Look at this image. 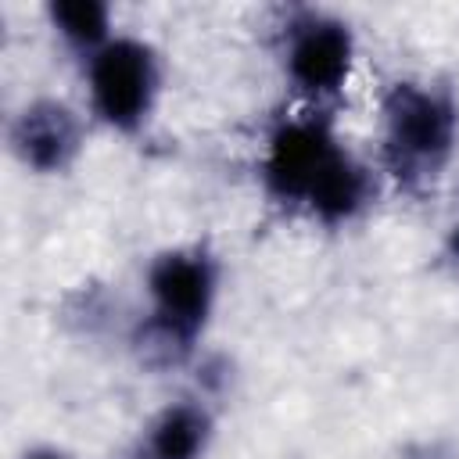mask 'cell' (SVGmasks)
<instances>
[{
  "instance_id": "cell-1",
  "label": "cell",
  "mask_w": 459,
  "mask_h": 459,
  "mask_svg": "<svg viewBox=\"0 0 459 459\" xmlns=\"http://www.w3.org/2000/svg\"><path fill=\"white\" fill-rule=\"evenodd\" d=\"M262 183L273 201L301 208L326 226L351 222L373 194L366 165H359L330 122L316 115L287 118L269 133Z\"/></svg>"
},
{
  "instance_id": "cell-2",
  "label": "cell",
  "mask_w": 459,
  "mask_h": 459,
  "mask_svg": "<svg viewBox=\"0 0 459 459\" xmlns=\"http://www.w3.org/2000/svg\"><path fill=\"white\" fill-rule=\"evenodd\" d=\"M384 161L405 186L434 183L459 140V111L452 97L420 82H394L380 104Z\"/></svg>"
},
{
  "instance_id": "cell-3",
  "label": "cell",
  "mask_w": 459,
  "mask_h": 459,
  "mask_svg": "<svg viewBox=\"0 0 459 459\" xmlns=\"http://www.w3.org/2000/svg\"><path fill=\"white\" fill-rule=\"evenodd\" d=\"M151 319L143 326L147 351L161 359H183L212 319L219 294V269L201 247L161 251L147 265Z\"/></svg>"
},
{
  "instance_id": "cell-4",
  "label": "cell",
  "mask_w": 459,
  "mask_h": 459,
  "mask_svg": "<svg viewBox=\"0 0 459 459\" xmlns=\"http://www.w3.org/2000/svg\"><path fill=\"white\" fill-rule=\"evenodd\" d=\"M158 86V57L143 39L111 36L97 54L86 57L90 111L115 133H136L151 118Z\"/></svg>"
},
{
  "instance_id": "cell-5",
  "label": "cell",
  "mask_w": 459,
  "mask_h": 459,
  "mask_svg": "<svg viewBox=\"0 0 459 459\" xmlns=\"http://www.w3.org/2000/svg\"><path fill=\"white\" fill-rule=\"evenodd\" d=\"M351 61H355V39L344 22L326 14H301L298 22L287 25L283 65L290 82L305 97L312 100L337 97L351 75Z\"/></svg>"
},
{
  "instance_id": "cell-6",
  "label": "cell",
  "mask_w": 459,
  "mask_h": 459,
  "mask_svg": "<svg viewBox=\"0 0 459 459\" xmlns=\"http://www.w3.org/2000/svg\"><path fill=\"white\" fill-rule=\"evenodd\" d=\"M11 151L14 158L39 172V176H54L65 172L79 151H82V122L75 118V111L54 97H39L32 104H25L14 122H11Z\"/></svg>"
},
{
  "instance_id": "cell-7",
  "label": "cell",
  "mask_w": 459,
  "mask_h": 459,
  "mask_svg": "<svg viewBox=\"0 0 459 459\" xmlns=\"http://www.w3.org/2000/svg\"><path fill=\"white\" fill-rule=\"evenodd\" d=\"M208 441H212L208 409L190 398L169 402L147 427L143 459H201Z\"/></svg>"
},
{
  "instance_id": "cell-8",
  "label": "cell",
  "mask_w": 459,
  "mask_h": 459,
  "mask_svg": "<svg viewBox=\"0 0 459 459\" xmlns=\"http://www.w3.org/2000/svg\"><path fill=\"white\" fill-rule=\"evenodd\" d=\"M47 18L50 29L82 57L97 54L111 39V11L97 0H54Z\"/></svg>"
},
{
  "instance_id": "cell-9",
  "label": "cell",
  "mask_w": 459,
  "mask_h": 459,
  "mask_svg": "<svg viewBox=\"0 0 459 459\" xmlns=\"http://www.w3.org/2000/svg\"><path fill=\"white\" fill-rule=\"evenodd\" d=\"M405 459H455L448 448H441V445H420V448H412Z\"/></svg>"
},
{
  "instance_id": "cell-10",
  "label": "cell",
  "mask_w": 459,
  "mask_h": 459,
  "mask_svg": "<svg viewBox=\"0 0 459 459\" xmlns=\"http://www.w3.org/2000/svg\"><path fill=\"white\" fill-rule=\"evenodd\" d=\"M25 459H68V455L57 448H32V452H25Z\"/></svg>"
},
{
  "instance_id": "cell-11",
  "label": "cell",
  "mask_w": 459,
  "mask_h": 459,
  "mask_svg": "<svg viewBox=\"0 0 459 459\" xmlns=\"http://www.w3.org/2000/svg\"><path fill=\"white\" fill-rule=\"evenodd\" d=\"M448 255H452V258H455V265H459V219H455L452 233H448Z\"/></svg>"
}]
</instances>
